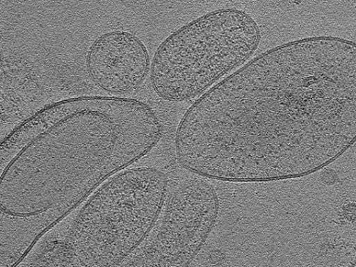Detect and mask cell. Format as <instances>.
Wrapping results in <instances>:
<instances>
[{"mask_svg": "<svg viewBox=\"0 0 356 267\" xmlns=\"http://www.w3.org/2000/svg\"><path fill=\"white\" fill-rule=\"evenodd\" d=\"M161 136L155 112L134 99L79 97L40 110L1 143V245L24 259L44 234Z\"/></svg>", "mask_w": 356, "mask_h": 267, "instance_id": "obj_2", "label": "cell"}, {"mask_svg": "<svg viewBox=\"0 0 356 267\" xmlns=\"http://www.w3.org/2000/svg\"><path fill=\"white\" fill-rule=\"evenodd\" d=\"M150 67L147 49L135 35L113 31L99 35L86 56V68L92 82L110 93L122 94L137 89Z\"/></svg>", "mask_w": 356, "mask_h": 267, "instance_id": "obj_6", "label": "cell"}, {"mask_svg": "<svg viewBox=\"0 0 356 267\" xmlns=\"http://www.w3.org/2000/svg\"><path fill=\"white\" fill-rule=\"evenodd\" d=\"M218 207L209 182L201 178L184 181L169 198L151 240L126 265L188 266L211 232Z\"/></svg>", "mask_w": 356, "mask_h": 267, "instance_id": "obj_5", "label": "cell"}, {"mask_svg": "<svg viewBox=\"0 0 356 267\" xmlns=\"http://www.w3.org/2000/svg\"><path fill=\"white\" fill-rule=\"evenodd\" d=\"M166 192L165 175L154 168L113 177L86 203L60 242L64 266H111L125 260L153 228Z\"/></svg>", "mask_w": 356, "mask_h": 267, "instance_id": "obj_3", "label": "cell"}, {"mask_svg": "<svg viewBox=\"0 0 356 267\" xmlns=\"http://www.w3.org/2000/svg\"><path fill=\"white\" fill-rule=\"evenodd\" d=\"M259 40V27L245 12L232 8L207 13L159 45L151 65L152 87L166 100L193 99L244 63Z\"/></svg>", "mask_w": 356, "mask_h": 267, "instance_id": "obj_4", "label": "cell"}, {"mask_svg": "<svg viewBox=\"0 0 356 267\" xmlns=\"http://www.w3.org/2000/svg\"><path fill=\"white\" fill-rule=\"evenodd\" d=\"M355 136V44L320 36L270 49L213 86L184 114L175 145L201 177L265 182L321 170Z\"/></svg>", "mask_w": 356, "mask_h": 267, "instance_id": "obj_1", "label": "cell"}]
</instances>
